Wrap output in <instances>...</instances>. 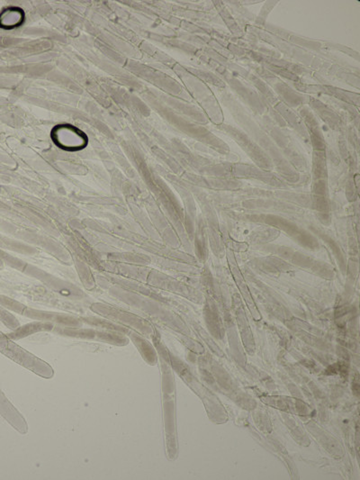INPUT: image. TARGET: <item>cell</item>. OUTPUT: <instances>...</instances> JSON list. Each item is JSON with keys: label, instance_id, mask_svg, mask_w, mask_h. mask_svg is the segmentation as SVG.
Segmentation results:
<instances>
[{"label": "cell", "instance_id": "1", "mask_svg": "<svg viewBox=\"0 0 360 480\" xmlns=\"http://www.w3.org/2000/svg\"><path fill=\"white\" fill-rule=\"evenodd\" d=\"M69 335L76 336V337L84 338V339H91V340L103 341V342H107V343H111V344L118 346L126 345L128 343L126 338L123 337V336H120L117 334L97 333V332H92V331H80V332H75V333L70 332Z\"/></svg>", "mask_w": 360, "mask_h": 480}, {"label": "cell", "instance_id": "2", "mask_svg": "<svg viewBox=\"0 0 360 480\" xmlns=\"http://www.w3.org/2000/svg\"><path fill=\"white\" fill-rule=\"evenodd\" d=\"M134 343H135V345L138 348L139 351L141 353L144 361H146L148 364H151V365L155 364V362L157 361V356L153 349L147 343L146 341L135 338Z\"/></svg>", "mask_w": 360, "mask_h": 480}]
</instances>
